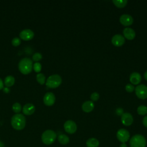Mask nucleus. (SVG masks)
<instances>
[{"instance_id": "nucleus-3", "label": "nucleus", "mask_w": 147, "mask_h": 147, "mask_svg": "<svg viewBox=\"0 0 147 147\" xmlns=\"http://www.w3.org/2000/svg\"><path fill=\"white\" fill-rule=\"evenodd\" d=\"M129 144L130 147H145L146 141L143 136L136 134L131 137Z\"/></svg>"}, {"instance_id": "nucleus-33", "label": "nucleus", "mask_w": 147, "mask_h": 147, "mask_svg": "<svg viewBox=\"0 0 147 147\" xmlns=\"http://www.w3.org/2000/svg\"><path fill=\"white\" fill-rule=\"evenodd\" d=\"M120 147H127V145L125 143H122L121 145H120Z\"/></svg>"}, {"instance_id": "nucleus-1", "label": "nucleus", "mask_w": 147, "mask_h": 147, "mask_svg": "<svg viewBox=\"0 0 147 147\" xmlns=\"http://www.w3.org/2000/svg\"><path fill=\"white\" fill-rule=\"evenodd\" d=\"M11 124L14 129L22 130L26 125L25 117L21 114H16L11 117Z\"/></svg>"}, {"instance_id": "nucleus-17", "label": "nucleus", "mask_w": 147, "mask_h": 147, "mask_svg": "<svg viewBox=\"0 0 147 147\" xmlns=\"http://www.w3.org/2000/svg\"><path fill=\"white\" fill-rule=\"evenodd\" d=\"M82 108L83 111L86 113H90L93 110L94 108V104L92 101L87 100L83 103Z\"/></svg>"}, {"instance_id": "nucleus-15", "label": "nucleus", "mask_w": 147, "mask_h": 147, "mask_svg": "<svg viewBox=\"0 0 147 147\" xmlns=\"http://www.w3.org/2000/svg\"><path fill=\"white\" fill-rule=\"evenodd\" d=\"M35 109V106L33 104L27 103L23 106L22 112L25 115H30L34 113Z\"/></svg>"}, {"instance_id": "nucleus-25", "label": "nucleus", "mask_w": 147, "mask_h": 147, "mask_svg": "<svg viewBox=\"0 0 147 147\" xmlns=\"http://www.w3.org/2000/svg\"><path fill=\"white\" fill-rule=\"evenodd\" d=\"M41 59H42V55L38 52H36L34 53L32 56V59L34 61H40Z\"/></svg>"}, {"instance_id": "nucleus-4", "label": "nucleus", "mask_w": 147, "mask_h": 147, "mask_svg": "<svg viewBox=\"0 0 147 147\" xmlns=\"http://www.w3.org/2000/svg\"><path fill=\"white\" fill-rule=\"evenodd\" d=\"M56 137V133L53 130H47L42 134L41 140L44 144L49 145L55 142Z\"/></svg>"}, {"instance_id": "nucleus-35", "label": "nucleus", "mask_w": 147, "mask_h": 147, "mask_svg": "<svg viewBox=\"0 0 147 147\" xmlns=\"http://www.w3.org/2000/svg\"><path fill=\"white\" fill-rule=\"evenodd\" d=\"M0 147H5L4 144L1 141H0Z\"/></svg>"}, {"instance_id": "nucleus-10", "label": "nucleus", "mask_w": 147, "mask_h": 147, "mask_svg": "<svg viewBox=\"0 0 147 147\" xmlns=\"http://www.w3.org/2000/svg\"><path fill=\"white\" fill-rule=\"evenodd\" d=\"M119 21L121 24L124 26H130L133 22V18L130 15L124 14L121 16L119 18Z\"/></svg>"}, {"instance_id": "nucleus-24", "label": "nucleus", "mask_w": 147, "mask_h": 147, "mask_svg": "<svg viewBox=\"0 0 147 147\" xmlns=\"http://www.w3.org/2000/svg\"><path fill=\"white\" fill-rule=\"evenodd\" d=\"M12 109L14 113L18 114L21 111L22 107H21V105L19 103L16 102L13 105Z\"/></svg>"}, {"instance_id": "nucleus-22", "label": "nucleus", "mask_w": 147, "mask_h": 147, "mask_svg": "<svg viewBox=\"0 0 147 147\" xmlns=\"http://www.w3.org/2000/svg\"><path fill=\"white\" fill-rule=\"evenodd\" d=\"M137 111L139 115H144L147 114V107L144 105H141L138 107Z\"/></svg>"}, {"instance_id": "nucleus-8", "label": "nucleus", "mask_w": 147, "mask_h": 147, "mask_svg": "<svg viewBox=\"0 0 147 147\" xmlns=\"http://www.w3.org/2000/svg\"><path fill=\"white\" fill-rule=\"evenodd\" d=\"M64 129L67 133L69 134H74L77 130V126L74 121L68 120L64 124Z\"/></svg>"}, {"instance_id": "nucleus-12", "label": "nucleus", "mask_w": 147, "mask_h": 147, "mask_svg": "<svg viewBox=\"0 0 147 147\" xmlns=\"http://www.w3.org/2000/svg\"><path fill=\"white\" fill-rule=\"evenodd\" d=\"M125 37L121 34H115L111 38V42L115 47L122 46L125 43Z\"/></svg>"}, {"instance_id": "nucleus-31", "label": "nucleus", "mask_w": 147, "mask_h": 147, "mask_svg": "<svg viewBox=\"0 0 147 147\" xmlns=\"http://www.w3.org/2000/svg\"><path fill=\"white\" fill-rule=\"evenodd\" d=\"M142 123L144 126L147 127V115L145 116L142 119Z\"/></svg>"}, {"instance_id": "nucleus-26", "label": "nucleus", "mask_w": 147, "mask_h": 147, "mask_svg": "<svg viewBox=\"0 0 147 147\" xmlns=\"http://www.w3.org/2000/svg\"><path fill=\"white\" fill-rule=\"evenodd\" d=\"M33 68L34 70L35 71V72H40L41 71V64L40 63L36 62L33 64Z\"/></svg>"}, {"instance_id": "nucleus-13", "label": "nucleus", "mask_w": 147, "mask_h": 147, "mask_svg": "<svg viewBox=\"0 0 147 147\" xmlns=\"http://www.w3.org/2000/svg\"><path fill=\"white\" fill-rule=\"evenodd\" d=\"M121 122L125 126H130L133 122V116L129 113H125L121 115Z\"/></svg>"}, {"instance_id": "nucleus-9", "label": "nucleus", "mask_w": 147, "mask_h": 147, "mask_svg": "<svg viewBox=\"0 0 147 147\" xmlns=\"http://www.w3.org/2000/svg\"><path fill=\"white\" fill-rule=\"evenodd\" d=\"M43 101L45 105L48 106H52L55 102V96L52 92H47L44 95Z\"/></svg>"}, {"instance_id": "nucleus-5", "label": "nucleus", "mask_w": 147, "mask_h": 147, "mask_svg": "<svg viewBox=\"0 0 147 147\" xmlns=\"http://www.w3.org/2000/svg\"><path fill=\"white\" fill-rule=\"evenodd\" d=\"M61 78L57 74L52 75L48 77L46 81V86L51 88H55L59 87L61 83Z\"/></svg>"}, {"instance_id": "nucleus-28", "label": "nucleus", "mask_w": 147, "mask_h": 147, "mask_svg": "<svg viewBox=\"0 0 147 147\" xmlns=\"http://www.w3.org/2000/svg\"><path fill=\"white\" fill-rule=\"evenodd\" d=\"M90 98L92 101H97L99 98V94L96 92H94L91 95Z\"/></svg>"}, {"instance_id": "nucleus-30", "label": "nucleus", "mask_w": 147, "mask_h": 147, "mask_svg": "<svg viewBox=\"0 0 147 147\" xmlns=\"http://www.w3.org/2000/svg\"><path fill=\"white\" fill-rule=\"evenodd\" d=\"M115 112L118 115H122L123 114V110L122 108H118L116 109Z\"/></svg>"}, {"instance_id": "nucleus-27", "label": "nucleus", "mask_w": 147, "mask_h": 147, "mask_svg": "<svg viewBox=\"0 0 147 147\" xmlns=\"http://www.w3.org/2000/svg\"><path fill=\"white\" fill-rule=\"evenodd\" d=\"M12 45L14 47H17L21 44V40L18 37H14L11 41Z\"/></svg>"}, {"instance_id": "nucleus-16", "label": "nucleus", "mask_w": 147, "mask_h": 147, "mask_svg": "<svg viewBox=\"0 0 147 147\" xmlns=\"http://www.w3.org/2000/svg\"><path fill=\"white\" fill-rule=\"evenodd\" d=\"M130 82L133 84H138L141 81V75L137 72H133L130 75Z\"/></svg>"}, {"instance_id": "nucleus-23", "label": "nucleus", "mask_w": 147, "mask_h": 147, "mask_svg": "<svg viewBox=\"0 0 147 147\" xmlns=\"http://www.w3.org/2000/svg\"><path fill=\"white\" fill-rule=\"evenodd\" d=\"M36 79L37 81L40 84H44L45 82V76L43 74L40 73L36 75Z\"/></svg>"}, {"instance_id": "nucleus-11", "label": "nucleus", "mask_w": 147, "mask_h": 147, "mask_svg": "<svg viewBox=\"0 0 147 147\" xmlns=\"http://www.w3.org/2000/svg\"><path fill=\"white\" fill-rule=\"evenodd\" d=\"M34 37L33 32L29 29H26L22 30L20 33V37L25 41L30 40Z\"/></svg>"}, {"instance_id": "nucleus-7", "label": "nucleus", "mask_w": 147, "mask_h": 147, "mask_svg": "<svg viewBox=\"0 0 147 147\" xmlns=\"http://www.w3.org/2000/svg\"><path fill=\"white\" fill-rule=\"evenodd\" d=\"M117 137L122 143H125L130 138L129 132L125 129H120L117 132Z\"/></svg>"}, {"instance_id": "nucleus-20", "label": "nucleus", "mask_w": 147, "mask_h": 147, "mask_svg": "<svg viewBox=\"0 0 147 147\" xmlns=\"http://www.w3.org/2000/svg\"><path fill=\"white\" fill-rule=\"evenodd\" d=\"M57 138H58L59 142L61 144H62V145H66V144H67L69 142V137H68L67 136H66L65 134H60V135L58 136Z\"/></svg>"}, {"instance_id": "nucleus-32", "label": "nucleus", "mask_w": 147, "mask_h": 147, "mask_svg": "<svg viewBox=\"0 0 147 147\" xmlns=\"http://www.w3.org/2000/svg\"><path fill=\"white\" fill-rule=\"evenodd\" d=\"M3 88V82L2 80V79L0 78V90L2 89Z\"/></svg>"}, {"instance_id": "nucleus-19", "label": "nucleus", "mask_w": 147, "mask_h": 147, "mask_svg": "<svg viewBox=\"0 0 147 147\" xmlns=\"http://www.w3.org/2000/svg\"><path fill=\"white\" fill-rule=\"evenodd\" d=\"M15 82L14 78L11 75H8L5 78L4 83L6 87L12 86Z\"/></svg>"}, {"instance_id": "nucleus-18", "label": "nucleus", "mask_w": 147, "mask_h": 147, "mask_svg": "<svg viewBox=\"0 0 147 147\" xmlns=\"http://www.w3.org/2000/svg\"><path fill=\"white\" fill-rule=\"evenodd\" d=\"M99 145V141L95 138H90L86 141V146L87 147H98Z\"/></svg>"}, {"instance_id": "nucleus-21", "label": "nucleus", "mask_w": 147, "mask_h": 147, "mask_svg": "<svg viewBox=\"0 0 147 147\" xmlns=\"http://www.w3.org/2000/svg\"><path fill=\"white\" fill-rule=\"evenodd\" d=\"M113 3L115 5V6H117V7L119 8H123L125 6H126V5L127 3V1L126 0H113Z\"/></svg>"}, {"instance_id": "nucleus-14", "label": "nucleus", "mask_w": 147, "mask_h": 147, "mask_svg": "<svg viewBox=\"0 0 147 147\" xmlns=\"http://www.w3.org/2000/svg\"><path fill=\"white\" fill-rule=\"evenodd\" d=\"M123 34L124 37L129 40L134 39L136 36L135 31L130 28H125L123 30Z\"/></svg>"}, {"instance_id": "nucleus-29", "label": "nucleus", "mask_w": 147, "mask_h": 147, "mask_svg": "<svg viewBox=\"0 0 147 147\" xmlns=\"http://www.w3.org/2000/svg\"><path fill=\"white\" fill-rule=\"evenodd\" d=\"M125 90L128 92H131L134 90V87L131 84H127L125 86Z\"/></svg>"}, {"instance_id": "nucleus-2", "label": "nucleus", "mask_w": 147, "mask_h": 147, "mask_svg": "<svg viewBox=\"0 0 147 147\" xmlns=\"http://www.w3.org/2000/svg\"><path fill=\"white\" fill-rule=\"evenodd\" d=\"M33 67V62L29 57H25L22 59L18 63V69L20 71L25 75L29 74Z\"/></svg>"}, {"instance_id": "nucleus-6", "label": "nucleus", "mask_w": 147, "mask_h": 147, "mask_svg": "<svg viewBox=\"0 0 147 147\" xmlns=\"http://www.w3.org/2000/svg\"><path fill=\"white\" fill-rule=\"evenodd\" d=\"M135 92L137 96L141 99L147 98V86L144 84H140L135 88Z\"/></svg>"}, {"instance_id": "nucleus-34", "label": "nucleus", "mask_w": 147, "mask_h": 147, "mask_svg": "<svg viewBox=\"0 0 147 147\" xmlns=\"http://www.w3.org/2000/svg\"><path fill=\"white\" fill-rule=\"evenodd\" d=\"M144 78H145V80H147V71H146L145 72V74H144Z\"/></svg>"}]
</instances>
